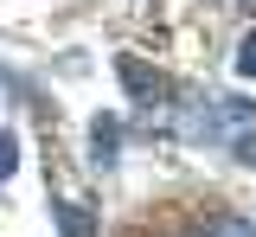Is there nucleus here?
Masks as SVG:
<instances>
[{
    "label": "nucleus",
    "instance_id": "f257e3e1",
    "mask_svg": "<svg viewBox=\"0 0 256 237\" xmlns=\"http://www.w3.org/2000/svg\"><path fill=\"white\" fill-rule=\"evenodd\" d=\"M250 122H256V109L244 96H192L180 109V135L186 141H230V135H244Z\"/></svg>",
    "mask_w": 256,
    "mask_h": 237
},
{
    "label": "nucleus",
    "instance_id": "f03ea898",
    "mask_svg": "<svg viewBox=\"0 0 256 237\" xmlns=\"http://www.w3.org/2000/svg\"><path fill=\"white\" fill-rule=\"evenodd\" d=\"M116 77H122V84H128V96H141V102H148V96H160V90H166V77H160L154 64H141V58H128V52H122V58H116Z\"/></svg>",
    "mask_w": 256,
    "mask_h": 237
},
{
    "label": "nucleus",
    "instance_id": "7ed1b4c3",
    "mask_svg": "<svg viewBox=\"0 0 256 237\" xmlns=\"http://www.w3.org/2000/svg\"><path fill=\"white\" fill-rule=\"evenodd\" d=\"M90 148H96V160H116V148H122V122H116V116H96V122H90Z\"/></svg>",
    "mask_w": 256,
    "mask_h": 237
},
{
    "label": "nucleus",
    "instance_id": "20e7f679",
    "mask_svg": "<svg viewBox=\"0 0 256 237\" xmlns=\"http://www.w3.org/2000/svg\"><path fill=\"white\" fill-rule=\"evenodd\" d=\"M52 218H58V231H64V237H90V231H96L90 212H84V205H64V199H52Z\"/></svg>",
    "mask_w": 256,
    "mask_h": 237
},
{
    "label": "nucleus",
    "instance_id": "39448f33",
    "mask_svg": "<svg viewBox=\"0 0 256 237\" xmlns=\"http://www.w3.org/2000/svg\"><path fill=\"white\" fill-rule=\"evenodd\" d=\"M198 237H256V224H250V218H237V212H218V218L198 224Z\"/></svg>",
    "mask_w": 256,
    "mask_h": 237
},
{
    "label": "nucleus",
    "instance_id": "423d86ee",
    "mask_svg": "<svg viewBox=\"0 0 256 237\" xmlns=\"http://www.w3.org/2000/svg\"><path fill=\"white\" fill-rule=\"evenodd\" d=\"M13 167H20V141L0 135V173H13Z\"/></svg>",
    "mask_w": 256,
    "mask_h": 237
},
{
    "label": "nucleus",
    "instance_id": "0eeeda50",
    "mask_svg": "<svg viewBox=\"0 0 256 237\" xmlns=\"http://www.w3.org/2000/svg\"><path fill=\"white\" fill-rule=\"evenodd\" d=\"M237 70H244V77H256V38H244V52H237Z\"/></svg>",
    "mask_w": 256,
    "mask_h": 237
},
{
    "label": "nucleus",
    "instance_id": "6e6552de",
    "mask_svg": "<svg viewBox=\"0 0 256 237\" xmlns=\"http://www.w3.org/2000/svg\"><path fill=\"white\" fill-rule=\"evenodd\" d=\"M237 160H250V167H256V141H237Z\"/></svg>",
    "mask_w": 256,
    "mask_h": 237
}]
</instances>
